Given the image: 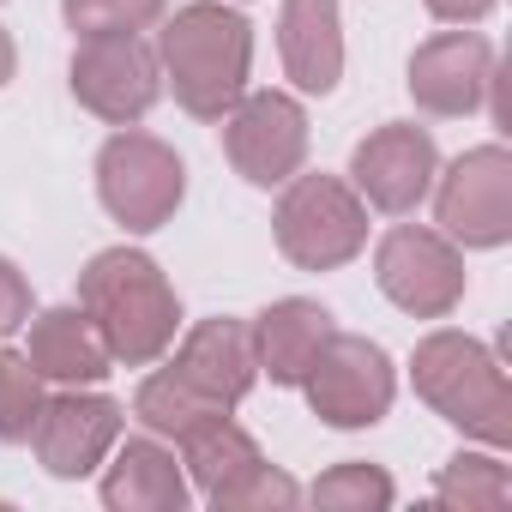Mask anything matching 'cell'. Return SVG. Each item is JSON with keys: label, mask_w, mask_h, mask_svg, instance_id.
Here are the masks:
<instances>
[{"label": "cell", "mask_w": 512, "mask_h": 512, "mask_svg": "<svg viewBox=\"0 0 512 512\" xmlns=\"http://www.w3.org/2000/svg\"><path fill=\"white\" fill-rule=\"evenodd\" d=\"M79 308L91 314L109 356L127 368L157 362L181 326V302H175L169 278L157 272L151 253H133V247H109L79 272Z\"/></svg>", "instance_id": "6da1fadb"}, {"label": "cell", "mask_w": 512, "mask_h": 512, "mask_svg": "<svg viewBox=\"0 0 512 512\" xmlns=\"http://www.w3.org/2000/svg\"><path fill=\"white\" fill-rule=\"evenodd\" d=\"M157 67L175 85V103L193 121H223L247 91L253 67V25L217 0H193L157 31Z\"/></svg>", "instance_id": "7a4b0ae2"}, {"label": "cell", "mask_w": 512, "mask_h": 512, "mask_svg": "<svg viewBox=\"0 0 512 512\" xmlns=\"http://www.w3.org/2000/svg\"><path fill=\"white\" fill-rule=\"evenodd\" d=\"M410 380H416V398L440 422L476 434L482 446H512V392L488 344L464 332H434L416 344Z\"/></svg>", "instance_id": "3957f363"}, {"label": "cell", "mask_w": 512, "mask_h": 512, "mask_svg": "<svg viewBox=\"0 0 512 512\" xmlns=\"http://www.w3.org/2000/svg\"><path fill=\"white\" fill-rule=\"evenodd\" d=\"M278 253L302 272H338L368 247V205L350 181L338 175H290L284 199L272 211Z\"/></svg>", "instance_id": "277c9868"}, {"label": "cell", "mask_w": 512, "mask_h": 512, "mask_svg": "<svg viewBox=\"0 0 512 512\" xmlns=\"http://www.w3.org/2000/svg\"><path fill=\"white\" fill-rule=\"evenodd\" d=\"M181 464L193 470V482H199V494L217 506V512H260V506H296L302 500V488L284 476V470H272L266 464V452L253 446V434L247 428H235L229 416H211V422H199L187 440H181Z\"/></svg>", "instance_id": "5b68a950"}, {"label": "cell", "mask_w": 512, "mask_h": 512, "mask_svg": "<svg viewBox=\"0 0 512 512\" xmlns=\"http://www.w3.org/2000/svg\"><path fill=\"white\" fill-rule=\"evenodd\" d=\"M97 199H103V211L115 223H127L139 235L145 229H163L181 211V199H187V163L163 139L121 127L97 151Z\"/></svg>", "instance_id": "8992f818"}, {"label": "cell", "mask_w": 512, "mask_h": 512, "mask_svg": "<svg viewBox=\"0 0 512 512\" xmlns=\"http://www.w3.org/2000/svg\"><path fill=\"white\" fill-rule=\"evenodd\" d=\"M374 284L392 308H404L416 320H446L464 302V253L440 229L398 223L374 247Z\"/></svg>", "instance_id": "52a82bcc"}, {"label": "cell", "mask_w": 512, "mask_h": 512, "mask_svg": "<svg viewBox=\"0 0 512 512\" xmlns=\"http://www.w3.org/2000/svg\"><path fill=\"white\" fill-rule=\"evenodd\" d=\"M308 404L320 422L332 428H374L386 410H392V392H398V374H392V356L374 344V338H356V332H332L308 368Z\"/></svg>", "instance_id": "ba28073f"}, {"label": "cell", "mask_w": 512, "mask_h": 512, "mask_svg": "<svg viewBox=\"0 0 512 512\" xmlns=\"http://www.w3.org/2000/svg\"><path fill=\"white\" fill-rule=\"evenodd\" d=\"M223 157L253 187H284L308 163V115L284 91H241L223 115Z\"/></svg>", "instance_id": "9c48e42d"}, {"label": "cell", "mask_w": 512, "mask_h": 512, "mask_svg": "<svg viewBox=\"0 0 512 512\" xmlns=\"http://www.w3.org/2000/svg\"><path fill=\"white\" fill-rule=\"evenodd\" d=\"M163 91V67H157V49L139 43V31L127 37H85L73 49V97L109 121V127H133L151 115Z\"/></svg>", "instance_id": "30bf717a"}, {"label": "cell", "mask_w": 512, "mask_h": 512, "mask_svg": "<svg viewBox=\"0 0 512 512\" xmlns=\"http://www.w3.org/2000/svg\"><path fill=\"white\" fill-rule=\"evenodd\" d=\"M434 211H440V235H452L464 247H500L512 235V157H506V145L464 151L440 175Z\"/></svg>", "instance_id": "8fae6325"}, {"label": "cell", "mask_w": 512, "mask_h": 512, "mask_svg": "<svg viewBox=\"0 0 512 512\" xmlns=\"http://www.w3.org/2000/svg\"><path fill=\"white\" fill-rule=\"evenodd\" d=\"M350 175H356L362 205L404 217V211H416V205L428 199V187H434V175H440V151H434L428 127L392 121V127H380V133H368V139L356 145Z\"/></svg>", "instance_id": "7c38bea8"}, {"label": "cell", "mask_w": 512, "mask_h": 512, "mask_svg": "<svg viewBox=\"0 0 512 512\" xmlns=\"http://www.w3.org/2000/svg\"><path fill=\"white\" fill-rule=\"evenodd\" d=\"M488 91H494V49L476 31H440L410 55V97L422 115L440 121L476 115Z\"/></svg>", "instance_id": "4fadbf2b"}, {"label": "cell", "mask_w": 512, "mask_h": 512, "mask_svg": "<svg viewBox=\"0 0 512 512\" xmlns=\"http://www.w3.org/2000/svg\"><path fill=\"white\" fill-rule=\"evenodd\" d=\"M121 440V404L103 398V392H61V398H43V416L31 428V446L43 458L49 476L61 482H79L91 476Z\"/></svg>", "instance_id": "5bb4252c"}, {"label": "cell", "mask_w": 512, "mask_h": 512, "mask_svg": "<svg viewBox=\"0 0 512 512\" xmlns=\"http://www.w3.org/2000/svg\"><path fill=\"white\" fill-rule=\"evenodd\" d=\"M169 368H175L205 404H217V410H235V404L253 392V380H260V362H253V338H247L241 320H199Z\"/></svg>", "instance_id": "9a60e30c"}, {"label": "cell", "mask_w": 512, "mask_h": 512, "mask_svg": "<svg viewBox=\"0 0 512 512\" xmlns=\"http://www.w3.org/2000/svg\"><path fill=\"white\" fill-rule=\"evenodd\" d=\"M278 55H284V73L296 79V91L332 97L338 79H344V19H338V0H284V13H278Z\"/></svg>", "instance_id": "2e32d148"}, {"label": "cell", "mask_w": 512, "mask_h": 512, "mask_svg": "<svg viewBox=\"0 0 512 512\" xmlns=\"http://www.w3.org/2000/svg\"><path fill=\"white\" fill-rule=\"evenodd\" d=\"M332 332H338L332 314H326L320 302H302V296L272 302L260 320L247 326L253 362H260V374H272V386H302L308 368H314V356H320V344H326Z\"/></svg>", "instance_id": "e0dca14e"}, {"label": "cell", "mask_w": 512, "mask_h": 512, "mask_svg": "<svg viewBox=\"0 0 512 512\" xmlns=\"http://www.w3.org/2000/svg\"><path fill=\"white\" fill-rule=\"evenodd\" d=\"M25 356H31V368L43 380H61V386H97L109 374V362H115L85 308H49V314H37Z\"/></svg>", "instance_id": "ac0fdd59"}, {"label": "cell", "mask_w": 512, "mask_h": 512, "mask_svg": "<svg viewBox=\"0 0 512 512\" xmlns=\"http://www.w3.org/2000/svg\"><path fill=\"white\" fill-rule=\"evenodd\" d=\"M103 506L109 512H181L187 476H181L175 452L157 440H127L103 476Z\"/></svg>", "instance_id": "d6986e66"}, {"label": "cell", "mask_w": 512, "mask_h": 512, "mask_svg": "<svg viewBox=\"0 0 512 512\" xmlns=\"http://www.w3.org/2000/svg\"><path fill=\"white\" fill-rule=\"evenodd\" d=\"M434 500L458 506V512H500L512 500V476H506V464L494 452H458V458L440 464Z\"/></svg>", "instance_id": "ffe728a7"}, {"label": "cell", "mask_w": 512, "mask_h": 512, "mask_svg": "<svg viewBox=\"0 0 512 512\" xmlns=\"http://www.w3.org/2000/svg\"><path fill=\"white\" fill-rule=\"evenodd\" d=\"M133 416L151 428V434H169V440H187L199 422H211V416H229V410H217V404H205L175 368H163V374H151L145 386H139V398H133Z\"/></svg>", "instance_id": "44dd1931"}, {"label": "cell", "mask_w": 512, "mask_h": 512, "mask_svg": "<svg viewBox=\"0 0 512 512\" xmlns=\"http://www.w3.org/2000/svg\"><path fill=\"white\" fill-rule=\"evenodd\" d=\"M308 500L326 506V512H386V506H392V476H386L380 464L350 458V464H332V470L308 488Z\"/></svg>", "instance_id": "7402d4cb"}, {"label": "cell", "mask_w": 512, "mask_h": 512, "mask_svg": "<svg viewBox=\"0 0 512 512\" xmlns=\"http://www.w3.org/2000/svg\"><path fill=\"white\" fill-rule=\"evenodd\" d=\"M43 416V374L31 368V356L0 350V440H31Z\"/></svg>", "instance_id": "603a6c76"}, {"label": "cell", "mask_w": 512, "mask_h": 512, "mask_svg": "<svg viewBox=\"0 0 512 512\" xmlns=\"http://www.w3.org/2000/svg\"><path fill=\"white\" fill-rule=\"evenodd\" d=\"M61 13L79 37H127L163 19V0H61Z\"/></svg>", "instance_id": "cb8c5ba5"}, {"label": "cell", "mask_w": 512, "mask_h": 512, "mask_svg": "<svg viewBox=\"0 0 512 512\" xmlns=\"http://www.w3.org/2000/svg\"><path fill=\"white\" fill-rule=\"evenodd\" d=\"M19 326H31V284L13 260H0V338H13Z\"/></svg>", "instance_id": "d4e9b609"}, {"label": "cell", "mask_w": 512, "mask_h": 512, "mask_svg": "<svg viewBox=\"0 0 512 512\" xmlns=\"http://www.w3.org/2000/svg\"><path fill=\"white\" fill-rule=\"evenodd\" d=\"M422 7L440 19V25H476L494 13V0H422Z\"/></svg>", "instance_id": "484cf974"}, {"label": "cell", "mask_w": 512, "mask_h": 512, "mask_svg": "<svg viewBox=\"0 0 512 512\" xmlns=\"http://www.w3.org/2000/svg\"><path fill=\"white\" fill-rule=\"evenodd\" d=\"M13 73H19V49H13V37H7V31H0V85H7Z\"/></svg>", "instance_id": "4316f807"}]
</instances>
